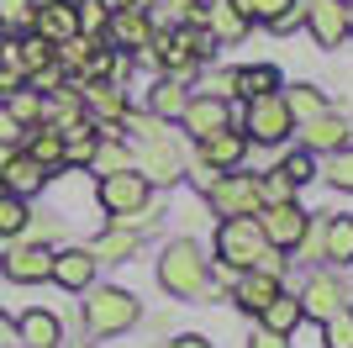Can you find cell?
Masks as SVG:
<instances>
[{"mask_svg": "<svg viewBox=\"0 0 353 348\" xmlns=\"http://www.w3.org/2000/svg\"><path fill=\"white\" fill-rule=\"evenodd\" d=\"M285 106H290V122H311V116H322L327 101H322V90L316 85H295V90H280Z\"/></svg>", "mask_w": 353, "mask_h": 348, "instance_id": "29", "label": "cell"}, {"mask_svg": "<svg viewBox=\"0 0 353 348\" xmlns=\"http://www.w3.org/2000/svg\"><path fill=\"white\" fill-rule=\"evenodd\" d=\"M43 6H59V0H32V16H37V11H43Z\"/></svg>", "mask_w": 353, "mask_h": 348, "instance_id": "50", "label": "cell"}, {"mask_svg": "<svg viewBox=\"0 0 353 348\" xmlns=\"http://www.w3.org/2000/svg\"><path fill=\"white\" fill-rule=\"evenodd\" d=\"M343 21H348V32H353V0H348V6H343Z\"/></svg>", "mask_w": 353, "mask_h": 348, "instance_id": "49", "label": "cell"}, {"mask_svg": "<svg viewBox=\"0 0 353 348\" xmlns=\"http://www.w3.org/2000/svg\"><path fill=\"white\" fill-rule=\"evenodd\" d=\"M311 217L301 211L295 201H280V206H259V232H264L269 248H280V253H290V248H301V238H306Z\"/></svg>", "mask_w": 353, "mask_h": 348, "instance_id": "7", "label": "cell"}, {"mask_svg": "<svg viewBox=\"0 0 353 348\" xmlns=\"http://www.w3.org/2000/svg\"><path fill=\"white\" fill-rule=\"evenodd\" d=\"M16 343L21 348H59L63 343V322L53 317V311H43V306H32V311L16 317Z\"/></svg>", "mask_w": 353, "mask_h": 348, "instance_id": "15", "label": "cell"}, {"mask_svg": "<svg viewBox=\"0 0 353 348\" xmlns=\"http://www.w3.org/2000/svg\"><path fill=\"white\" fill-rule=\"evenodd\" d=\"M343 306H348V285H343V280H332V275L306 280V290H301V311H306V317L327 322L332 311H343Z\"/></svg>", "mask_w": 353, "mask_h": 348, "instance_id": "12", "label": "cell"}, {"mask_svg": "<svg viewBox=\"0 0 353 348\" xmlns=\"http://www.w3.org/2000/svg\"><path fill=\"white\" fill-rule=\"evenodd\" d=\"M79 348H95V343H79Z\"/></svg>", "mask_w": 353, "mask_h": 348, "instance_id": "52", "label": "cell"}, {"mask_svg": "<svg viewBox=\"0 0 353 348\" xmlns=\"http://www.w3.org/2000/svg\"><path fill=\"white\" fill-rule=\"evenodd\" d=\"M74 21H79V37H101L105 21H111V6L105 0H74Z\"/></svg>", "mask_w": 353, "mask_h": 348, "instance_id": "32", "label": "cell"}, {"mask_svg": "<svg viewBox=\"0 0 353 348\" xmlns=\"http://www.w3.org/2000/svg\"><path fill=\"white\" fill-rule=\"evenodd\" d=\"M322 338H327V348H353V306H343V311H332L322 322Z\"/></svg>", "mask_w": 353, "mask_h": 348, "instance_id": "34", "label": "cell"}, {"mask_svg": "<svg viewBox=\"0 0 353 348\" xmlns=\"http://www.w3.org/2000/svg\"><path fill=\"white\" fill-rule=\"evenodd\" d=\"M11 159H16V143H0V174L11 169Z\"/></svg>", "mask_w": 353, "mask_h": 348, "instance_id": "48", "label": "cell"}, {"mask_svg": "<svg viewBox=\"0 0 353 348\" xmlns=\"http://www.w3.org/2000/svg\"><path fill=\"white\" fill-rule=\"evenodd\" d=\"M53 285L63 290H90L95 285V259H90V248H63V253H53Z\"/></svg>", "mask_w": 353, "mask_h": 348, "instance_id": "17", "label": "cell"}, {"mask_svg": "<svg viewBox=\"0 0 353 348\" xmlns=\"http://www.w3.org/2000/svg\"><path fill=\"white\" fill-rule=\"evenodd\" d=\"M290 132H295V122H290V106H285L280 90L248 101V111H243V137H253V143H285Z\"/></svg>", "mask_w": 353, "mask_h": 348, "instance_id": "5", "label": "cell"}, {"mask_svg": "<svg viewBox=\"0 0 353 348\" xmlns=\"http://www.w3.org/2000/svg\"><path fill=\"white\" fill-rule=\"evenodd\" d=\"M259 190H264V206H280V201H295V185L285 180L280 169L269 174V180H259Z\"/></svg>", "mask_w": 353, "mask_h": 348, "instance_id": "40", "label": "cell"}, {"mask_svg": "<svg viewBox=\"0 0 353 348\" xmlns=\"http://www.w3.org/2000/svg\"><path fill=\"white\" fill-rule=\"evenodd\" d=\"M206 201L216 206L221 217H259L264 190H259V174H216L206 185Z\"/></svg>", "mask_w": 353, "mask_h": 348, "instance_id": "6", "label": "cell"}, {"mask_svg": "<svg viewBox=\"0 0 353 348\" xmlns=\"http://www.w3.org/2000/svg\"><path fill=\"white\" fill-rule=\"evenodd\" d=\"M185 101H190L185 85H179L174 74H163L159 85H153V95H148V111H153V122H174V116L185 111Z\"/></svg>", "mask_w": 353, "mask_h": 348, "instance_id": "25", "label": "cell"}, {"mask_svg": "<svg viewBox=\"0 0 353 348\" xmlns=\"http://www.w3.org/2000/svg\"><path fill=\"white\" fill-rule=\"evenodd\" d=\"M179 122H185V132H190L195 143H206V137H216V132L232 127V106L216 101V95H190L185 111H179Z\"/></svg>", "mask_w": 353, "mask_h": 348, "instance_id": "9", "label": "cell"}, {"mask_svg": "<svg viewBox=\"0 0 353 348\" xmlns=\"http://www.w3.org/2000/svg\"><path fill=\"white\" fill-rule=\"evenodd\" d=\"M322 259L353 264V217H348V211H338V217L322 222Z\"/></svg>", "mask_w": 353, "mask_h": 348, "instance_id": "23", "label": "cell"}, {"mask_svg": "<svg viewBox=\"0 0 353 348\" xmlns=\"http://www.w3.org/2000/svg\"><path fill=\"white\" fill-rule=\"evenodd\" d=\"M232 79H237V95H243V101L280 90V69H269V64H243V69H232Z\"/></svg>", "mask_w": 353, "mask_h": 348, "instance_id": "27", "label": "cell"}, {"mask_svg": "<svg viewBox=\"0 0 353 348\" xmlns=\"http://www.w3.org/2000/svg\"><path fill=\"white\" fill-rule=\"evenodd\" d=\"M274 296H280V280L274 275H264V269H243V275H237V306H243V311L259 317Z\"/></svg>", "mask_w": 353, "mask_h": 348, "instance_id": "21", "label": "cell"}, {"mask_svg": "<svg viewBox=\"0 0 353 348\" xmlns=\"http://www.w3.org/2000/svg\"><path fill=\"white\" fill-rule=\"evenodd\" d=\"M301 322H306V311H301V301H295V296H285V290L264 306V311H259V327H264V333H274V338H290Z\"/></svg>", "mask_w": 353, "mask_h": 348, "instance_id": "22", "label": "cell"}, {"mask_svg": "<svg viewBox=\"0 0 353 348\" xmlns=\"http://www.w3.org/2000/svg\"><path fill=\"white\" fill-rule=\"evenodd\" d=\"M27 222H32L27 201H21V195H11V190H0V238H6V243H16Z\"/></svg>", "mask_w": 353, "mask_h": 348, "instance_id": "30", "label": "cell"}, {"mask_svg": "<svg viewBox=\"0 0 353 348\" xmlns=\"http://www.w3.org/2000/svg\"><path fill=\"white\" fill-rule=\"evenodd\" d=\"M132 248H137L132 232L111 227L105 238H95V243H90V259H95V264H101V259H132Z\"/></svg>", "mask_w": 353, "mask_h": 348, "instance_id": "31", "label": "cell"}, {"mask_svg": "<svg viewBox=\"0 0 353 348\" xmlns=\"http://www.w3.org/2000/svg\"><path fill=\"white\" fill-rule=\"evenodd\" d=\"M16 148H21V153H27L32 164H43L48 174H53V169L63 164V132L53 127V122H37V127H27Z\"/></svg>", "mask_w": 353, "mask_h": 348, "instance_id": "16", "label": "cell"}, {"mask_svg": "<svg viewBox=\"0 0 353 348\" xmlns=\"http://www.w3.org/2000/svg\"><path fill=\"white\" fill-rule=\"evenodd\" d=\"M153 222H159V217H153V211L143 206V211H121V217H117V227H121V232H132V238H143V232L153 227Z\"/></svg>", "mask_w": 353, "mask_h": 348, "instance_id": "41", "label": "cell"}, {"mask_svg": "<svg viewBox=\"0 0 353 348\" xmlns=\"http://www.w3.org/2000/svg\"><path fill=\"white\" fill-rule=\"evenodd\" d=\"M90 169L101 174V180H105V174H121V169H127V148H121L117 137H101L95 153H90Z\"/></svg>", "mask_w": 353, "mask_h": 348, "instance_id": "33", "label": "cell"}, {"mask_svg": "<svg viewBox=\"0 0 353 348\" xmlns=\"http://www.w3.org/2000/svg\"><path fill=\"white\" fill-rule=\"evenodd\" d=\"M74 95H79V106L85 111H95L101 122H121L127 116V95L117 90V79H69Z\"/></svg>", "mask_w": 353, "mask_h": 348, "instance_id": "11", "label": "cell"}, {"mask_svg": "<svg viewBox=\"0 0 353 348\" xmlns=\"http://www.w3.org/2000/svg\"><path fill=\"white\" fill-rule=\"evenodd\" d=\"M343 6H348V0H343Z\"/></svg>", "mask_w": 353, "mask_h": 348, "instance_id": "53", "label": "cell"}, {"mask_svg": "<svg viewBox=\"0 0 353 348\" xmlns=\"http://www.w3.org/2000/svg\"><path fill=\"white\" fill-rule=\"evenodd\" d=\"M169 348H211V338H201V333H179Z\"/></svg>", "mask_w": 353, "mask_h": 348, "instance_id": "45", "label": "cell"}, {"mask_svg": "<svg viewBox=\"0 0 353 348\" xmlns=\"http://www.w3.org/2000/svg\"><path fill=\"white\" fill-rule=\"evenodd\" d=\"M0 106H6V111L16 116V127H21V132H27V127H37V122H48V101L37 95V90H27V85L16 90V95H6Z\"/></svg>", "mask_w": 353, "mask_h": 348, "instance_id": "28", "label": "cell"}, {"mask_svg": "<svg viewBox=\"0 0 353 348\" xmlns=\"http://www.w3.org/2000/svg\"><path fill=\"white\" fill-rule=\"evenodd\" d=\"M280 174H285V180H290L295 190H301V185H306V180H316V164H311V153H306V148H301V153H285Z\"/></svg>", "mask_w": 353, "mask_h": 348, "instance_id": "36", "label": "cell"}, {"mask_svg": "<svg viewBox=\"0 0 353 348\" xmlns=\"http://www.w3.org/2000/svg\"><path fill=\"white\" fill-rule=\"evenodd\" d=\"M48 180H53V174H48L43 164H32L27 153H21V148H16V159H11V169L0 174V190H11V195H21V201H27V195H37V190H43Z\"/></svg>", "mask_w": 353, "mask_h": 348, "instance_id": "20", "label": "cell"}, {"mask_svg": "<svg viewBox=\"0 0 353 348\" xmlns=\"http://www.w3.org/2000/svg\"><path fill=\"white\" fill-rule=\"evenodd\" d=\"M101 206L111 211V217H121V211H143V206H148V180L137 169L105 174V180H101Z\"/></svg>", "mask_w": 353, "mask_h": 348, "instance_id": "10", "label": "cell"}, {"mask_svg": "<svg viewBox=\"0 0 353 348\" xmlns=\"http://www.w3.org/2000/svg\"><path fill=\"white\" fill-rule=\"evenodd\" d=\"M79 296H85V327L95 338H117L137 322V296H127L117 285H90Z\"/></svg>", "mask_w": 353, "mask_h": 348, "instance_id": "2", "label": "cell"}, {"mask_svg": "<svg viewBox=\"0 0 353 348\" xmlns=\"http://www.w3.org/2000/svg\"><path fill=\"white\" fill-rule=\"evenodd\" d=\"M264 232H259V217H221L216 227V259L227 269H253L259 253H264Z\"/></svg>", "mask_w": 353, "mask_h": 348, "instance_id": "4", "label": "cell"}, {"mask_svg": "<svg viewBox=\"0 0 353 348\" xmlns=\"http://www.w3.org/2000/svg\"><path fill=\"white\" fill-rule=\"evenodd\" d=\"M21 85H27V74H21V69H6V64H0V101H6V95H16Z\"/></svg>", "mask_w": 353, "mask_h": 348, "instance_id": "43", "label": "cell"}, {"mask_svg": "<svg viewBox=\"0 0 353 348\" xmlns=\"http://www.w3.org/2000/svg\"><path fill=\"white\" fill-rule=\"evenodd\" d=\"M0 343H16V322L6 317V311H0Z\"/></svg>", "mask_w": 353, "mask_h": 348, "instance_id": "47", "label": "cell"}, {"mask_svg": "<svg viewBox=\"0 0 353 348\" xmlns=\"http://www.w3.org/2000/svg\"><path fill=\"white\" fill-rule=\"evenodd\" d=\"M32 32H37V37H48L53 48H59V43H69V37H79V21H74V0L43 6V11L32 16Z\"/></svg>", "mask_w": 353, "mask_h": 348, "instance_id": "19", "label": "cell"}, {"mask_svg": "<svg viewBox=\"0 0 353 348\" xmlns=\"http://www.w3.org/2000/svg\"><path fill=\"white\" fill-rule=\"evenodd\" d=\"M232 6L248 16V21H274V16H280L285 6H295V0H232Z\"/></svg>", "mask_w": 353, "mask_h": 348, "instance_id": "37", "label": "cell"}, {"mask_svg": "<svg viewBox=\"0 0 353 348\" xmlns=\"http://www.w3.org/2000/svg\"><path fill=\"white\" fill-rule=\"evenodd\" d=\"M105 32L117 37L121 48H148L153 43V27H148V11H111Z\"/></svg>", "mask_w": 353, "mask_h": 348, "instance_id": "24", "label": "cell"}, {"mask_svg": "<svg viewBox=\"0 0 353 348\" xmlns=\"http://www.w3.org/2000/svg\"><path fill=\"white\" fill-rule=\"evenodd\" d=\"M0 143H21V127H16V116L0 106Z\"/></svg>", "mask_w": 353, "mask_h": 348, "instance_id": "44", "label": "cell"}, {"mask_svg": "<svg viewBox=\"0 0 353 348\" xmlns=\"http://www.w3.org/2000/svg\"><path fill=\"white\" fill-rule=\"evenodd\" d=\"M243 153H248V137H243L237 127H227V132H216V137H206V143H201V164H206V169H216V174L237 169V164H243Z\"/></svg>", "mask_w": 353, "mask_h": 348, "instance_id": "18", "label": "cell"}, {"mask_svg": "<svg viewBox=\"0 0 353 348\" xmlns=\"http://www.w3.org/2000/svg\"><path fill=\"white\" fill-rule=\"evenodd\" d=\"M327 180H332L338 190H353V148H348V143L332 153V164H327Z\"/></svg>", "mask_w": 353, "mask_h": 348, "instance_id": "38", "label": "cell"}, {"mask_svg": "<svg viewBox=\"0 0 353 348\" xmlns=\"http://www.w3.org/2000/svg\"><path fill=\"white\" fill-rule=\"evenodd\" d=\"M253 348H285V338H274V333H264V327H259V333H253Z\"/></svg>", "mask_w": 353, "mask_h": 348, "instance_id": "46", "label": "cell"}, {"mask_svg": "<svg viewBox=\"0 0 353 348\" xmlns=\"http://www.w3.org/2000/svg\"><path fill=\"white\" fill-rule=\"evenodd\" d=\"M159 285L179 301H195V296H206L211 285V269H206V253L190 243V238H174V243L159 253Z\"/></svg>", "mask_w": 353, "mask_h": 348, "instance_id": "1", "label": "cell"}, {"mask_svg": "<svg viewBox=\"0 0 353 348\" xmlns=\"http://www.w3.org/2000/svg\"><path fill=\"white\" fill-rule=\"evenodd\" d=\"M137 164H143V180H148V185H174L179 174H185V143H179L163 122H148Z\"/></svg>", "mask_w": 353, "mask_h": 348, "instance_id": "3", "label": "cell"}, {"mask_svg": "<svg viewBox=\"0 0 353 348\" xmlns=\"http://www.w3.org/2000/svg\"><path fill=\"white\" fill-rule=\"evenodd\" d=\"M295 132H301V148L306 153H338L343 143H348V122L332 111L311 116V122H295Z\"/></svg>", "mask_w": 353, "mask_h": 348, "instance_id": "13", "label": "cell"}, {"mask_svg": "<svg viewBox=\"0 0 353 348\" xmlns=\"http://www.w3.org/2000/svg\"><path fill=\"white\" fill-rule=\"evenodd\" d=\"M0 32H32V0H0Z\"/></svg>", "mask_w": 353, "mask_h": 348, "instance_id": "35", "label": "cell"}, {"mask_svg": "<svg viewBox=\"0 0 353 348\" xmlns=\"http://www.w3.org/2000/svg\"><path fill=\"white\" fill-rule=\"evenodd\" d=\"M306 27L316 37V48H332L348 37V21H343V0H306Z\"/></svg>", "mask_w": 353, "mask_h": 348, "instance_id": "14", "label": "cell"}, {"mask_svg": "<svg viewBox=\"0 0 353 348\" xmlns=\"http://www.w3.org/2000/svg\"><path fill=\"white\" fill-rule=\"evenodd\" d=\"M0 269H6L11 285H43V280L53 275V248L48 243H6Z\"/></svg>", "mask_w": 353, "mask_h": 348, "instance_id": "8", "label": "cell"}, {"mask_svg": "<svg viewBox=\"0 0 353 348\" xmlns=\"http://www.w3.org/2000/svg\"><path fill=\"white\" fill-rule=\"evenodd\" d=\"M206 21H211V37H221V43H237V37H248V16L237 11L232 0H211Z\"/></svg>", "mask_w": 353, "mask_h": 348, "instance_id": "26", "label": "cell"}, {"mask_svg": "<svg viewBox=\"0 0 353 348\" xmlns=\"http://www.w3.org/2000/svg\"><path fill=\"white\" fill-rule=\"evenodd\" d=\"M301 21H306V6H301V0H295V6H285V11L274 16V21H269V27H274V32H290V27H301Z\"/></svg>", "mask_w": 353, "mask_h": 348, "instance_id": "42", "label": "cell"}, {"mask_svg": "<svg viewBox=\"0 0 353 348\" xmlns=\"http://www.w3.org/2000/svg\"><path fill=\"white\" fill-rule=\"evenodd\" d=\"M201 95L232 101V95H237V79H232V69H211V74H206V85H201Z\"/></svg>", "mask_w": 353, "mask_h": 348, "instance_id": "39", "label": "cell"}, {"mask_svg": "<svg viewBox=\"0 0 353 348\" xmlns=\"http://www.w3.org/2000/svg\"><path fill=\"white\" fill-rule=\"evenodd\" d=\"M0 348H21V343H0Z\"/></svg>", "mask_w": 353, "mask_h": 348, "instance_id": "51", "label": "cell"}]
</instances>
